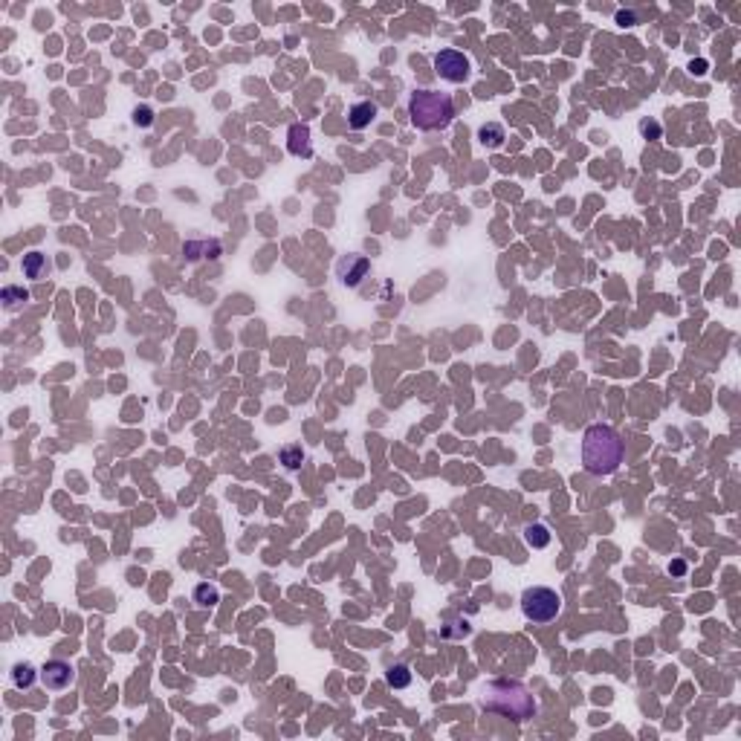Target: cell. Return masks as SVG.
<instances>
[{
  "label": "cell",
  "instance_id": "19",
  "mask_svg": "<svg viewBox=\"0 0 741 741\" xmlns=\"http://www.w3.org/2000/svg\"><path fill=\"white\" fill-rule=\"evenodd\" d=\"M154 119H157V116H154V107H151V105H136V107H133V125H136V128H151V125H154Z\"/></svg>",
  "mask_w": 741,
  "mask_h": 741
},
{
  "label": "cell",
  "instance_id": "3",
  "mask_svg": "<svg viewBox=\"0 0 741 741\" xmlns=\"http://www.w3.org/2000/svg\"><path fill=\"white\" fill-rule=\"evenodd\" d=\"M409 119L417 131H443L455 119V102L449 93L414 90L409 99Z\"/></svg>",
  "mask_w": 741,
  "mask_h": 741
},
{
  "label": "cell",
  "instance_id": "23",
  "mask_svg": "<svg viewBox=\"0 0 741 741\" xmlns=\"http://www.w3.org/2000/svg\"><path fill=\"white\" fill-rule=\"evenodd\" d=\"M707 67H709V64H707L704 58H698V61H692V64H689V70H692L695 76H704V73H707Z\"/></svg>",
  "mask_w": 741,
  "mask_h": 741
},
{
  "label": "cell",
  "instance_id": "5",
  "mask_svg": "<svg viewBox=\"0 0 741 741\" xmlns=\"http://www.w3.org/2000/svg\"><path fill=\"white\" fill-rule=\"evenodd\" d=\"M435 73L449 84H461L469 79L472 64L461 50H440L435 55Z\"/></svg>",
  "mask_w": 741,
  "mask_h": 741
},
{
  "label": "cell",
  "instance_id": "12",
  "mask_svg": "<svg viewBox=\"0 0 741 741\" xmlns=\"http://www.w3.org/2000/svg\"><path fill=\"white\" fill-rule=\"evenodd\" d=\"M20 270H23V275H27L29 281H38L46 273V255L38 252V249L27 252V255H23V261H20Z\"/></svg>",
  "mask_w": 741,
  "mask_h": 741
},
{
  "label": "cell",
  "instance_id": "18",
  "mask_svg": "<svg viewBox=\"0 0 741 741\" xmlns=\"http://www.w3.org/2000/svg\"><path fill=\"white\" fill-rule=\"evenodd\" d=\"M195 603L200 605V608H214L221 603V591L214 588V585H209V582H200L197 588H195Z\"/></svg>",
  "mask_w": 741,
  "mask_h": 741
},
{
  "label": "cell",
  "instance_id": "22",
  "mask_svg": "<svg viewBox=\"0 0 741 741\" xmlns=\"http://www.w3.org/2000/svg\"><path fill=\"white\" fill-rule=\"evenodd\" d=\"M669 573H672V577H683V573H686V562L683 559L669 562Z\"/></svg>",
  "mask_w": 741,
  "mask_h": 741
},
{
  "label": "cell",
  "instance_id": "2",
  "mask_svg": "<svg viewBox=\"0 0 741 741\" xmlns=\"http://www.w3.org/2000/svg\"><path fill=\"white\" fill-rule=\"evenodd\" d=\"M481 707L487 712L504 715V719H510V721H527V719H533V715L539 712V704L530 695V689L524 686L521 681H516V678L490 681L487 689H484Z\"/></svg>",
  "mask_w": 741,
  "mask_h": 741
},
{
  "label": "cell",
  "instance_id": "9",
  "mask_svg": "<svg viewBox=\"0 0 741 741\" xmlns=\"http://www.w3.org/2000/svg\"><path fill=\"white\" fill-rule=\"evenodd\" d=\"M376 105L374 102H356L350 110H348V125L353 128V131H365L374 119H376Z\"/></svg>",
  "mask_w": 741,
  "mask_h": 741
},
{
  "label": "cell",
  "instance_id": "8",
  "mask_svg": "<svg viewBox=\"0 0 741 741\" xmlns=\"http://www.w3.org/2000/svg\"><path fill=\"white\" fill-rule=\"evenodd\" d=\"M287 151L293 157L310 159L313 157V142H310V128L304 122H293L290 131H287Z\"/></svg>",
  "mask_w": 741,
  "mask_h": 741
},
{
  "label": "cell",
  "instance_id": "14",
  "mask_svg": "<svg viewBox=\"0 0 741 741\" xmlns=\"http://www.w3.org/2000/svg\"><path fill=\"white\" fill-rule=\"evenodd\" d=\"M524 542H527V547H533V551H542V547L551 544V530H547L544 524H527V527H524Z\"/></svg>",
  "mask_w": 741,
  "mask_h": 741
},
{
  "label": "cell",
  "instance_id": "16",
  "mask_svg": "<svg viewBox=\"0 0 741 741\" xmlns=\"http://www.w3.org/2000/svg\"><path fill=\"white\" fill-rule=\"evenodd\" d=\"M386 683H388L391 689H405V686H412V669L405 666V663H394V666H388Z\"/></svg>",
  "mask_w": 741,
  "mask_h": 741
},
{
  "label": "cell",
  "instance_id": "4",
  "mask_svg": "<svg viewBox=\"0 0 741 741\" xmlns=\"http://www.w3.org/2000/svg\"><path fill=\"white\" fill-rule=\"evenodd\" d=\"M521 611L530 623H553L562 611V596L553 588L533 585L521 594Z\"/></svg>",
  "mask_w": 741,
  "mask_h": 741
},
{
  "label": "cell",
  "instance_id": "20",
  "mask_svg": "<svg viewBox=\"0 0 741 741\" xmlns=\"http://www.w3.org/2000/svg\"><path fill=\"white\" fill-rule=\"evenodd\" d=\"M637 128H640L643 139H660V136H663L660 122H657V119H652V116H649V119H640V125H637Z\"/></svg>",
  "mask_w": 741,
  "mask_h": 741
},
{
  "label": "cell",
  "instance_id": "1",
  "mask_svg": "<svg viewBox=\"0 0 741 741\" xmlns=\"http://www.w3.org/2000/svg\"><path fill=\"white\" fill-rule=\"evenodd\" d=\"M626 458V443L611 426L594 423L582 435V466L588 475H614Z\"/></svg>",
  "mask_w": 741,
  "mask_h": 741
},
{
  "label": "cell",
  "instance_id": "6",
  "mask_svg": "<svg viewBox=\"0 0 741 741\" xmlns=\"http://www.w3.org/2000/svg\"><path fill=\"white\" fill-rule=\"evenodd\" d=\"M368 273H371V261L365 255L353 252V255H342L336 261V275H339V281L345 287H350V290H356V287L368 278Z\"/></svg>",
  "mask_w": 741,
  "mask_h": 741
},
{
  "label": "cell",
  "instance_id": "21",
  "mask_svg": "<svg viewBox=\"0 0 741 741\" xmlns=\"http://www.w3.org/2000/svg\"><path fill=\"white\" fill-rule=\"evenodd\" d=\"M614 20L619 23V27H634V23H637V15H634L631 9H619Z\"/></svg>",
  "mask_w": 741,
  "mask_h": 741
},
{
  "label": "cell",
  "instance_id": "10",
  "mask_svg": "<svg viewBox=\"0 0 741 741\" xmlns=\"http://www.w3.org/2000/svg\"><path fill=\"white\" fill-rule=\"evenodd\" d=\"M223 252V247H221V241H188L185 247H183V255L188 258V261H200V258H218Z\"/></svg>",
  "mask_w": 741,
  "mask_h": 741
},
{
  "label": "cell",
  "instance_id": "13",
  "mask_svg": "<svg viewBox=\"0 0 741 741\" xmlns=\"http://www.w3.org/2000/svg\"><path fill=\"white\" fill-rule=\"evenodd\" d=\"M478 139H481V145L484 148H501L504 145V139H507V133H504V128H501L498 122H487V125H481V131H478Z\"/></svg>",
  "mask_w": 741,
  "mask_h": 741
},
{
  "label": "cell",
  "instance_id": "17",
  "mask_svg": "<svg viewBox=\"0 0 741 741\" xmlns=\"http://www.w3.org/2000/svg\"><path fill=\"white\" fill-rule=\"evenodd\" d=\"M278 461L290 469V472H296V469H301V464H304V449L299 446V443H287V446H281V452H278Z\"/></svg>",
  "mask_w": 741,
  "mask_h": 741
},
{
  "label": "cell",
  "instance_id": "15",
  "mask_svg": "<svg viewBox=\"0 0 741 741\" xmlns=\"http://www.w3.org/2000/svg\"><path fill=\"white\" fill-rule=\"evenodd\" d=\"M38 678H41V672H38V669H35L32 663H18V666L12 669V683H15L18 689H29Z\"/></svg>",
  "mask_w": 741,
  "mask_h": 741
},
{
  "label": "cell",
  "instance_id": "7",
  "mask_svg": "<svg viewBox=\"0 0 741 741\" xmlns=\"http://www.w3.org/2000/svg\"><path fill=\"white\" fill-rule=\"evenodd\" d=\"M41 683L50 692H64L76 683V669L67 660H46L41 669Z\"/></svg>",
  "mask_w": 741,
  "mask_h": 741
},
{
  "label": "cell",
  "instance_id": "11",
  "mask_svg": "<svg viewBox=\"0 0 741 741\" xmlns=\"http://www.w3.org/2000/svg\"><path fill=\"white\" fill-rule=\"evenodd\" d=\"M29 290H23V287H18V284H9V287H4V293H0V301H4V310L6 313H18V310H23L29 304Z\"/></svg>",
  "mask_w": 741,
  "mask_h": 741
}]
</instances>
